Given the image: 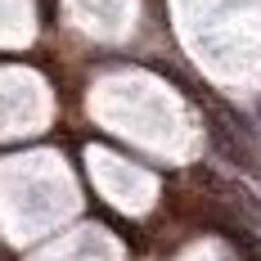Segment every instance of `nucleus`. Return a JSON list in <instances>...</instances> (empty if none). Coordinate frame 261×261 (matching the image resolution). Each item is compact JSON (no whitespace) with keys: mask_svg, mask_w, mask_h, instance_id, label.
Wrapping results in <instances>:
<instances>
[{"mask_svg":"<svg viewBox=\"0 0 261 261\" xmlns=\"http://www.w3.org/2000/svg\"><path fill=\"white\" fill-rule=\"evenodd\" d=\"M207 135H212V149L225 158V162H234L239 171H252V176H261V153L252 149V140H248V135H243L230 117H212Z\"/></svg>","mask_w":261,"mask_h":261,"instance_id":"nucleus-1","label":"nucleus"}]
</instances>
